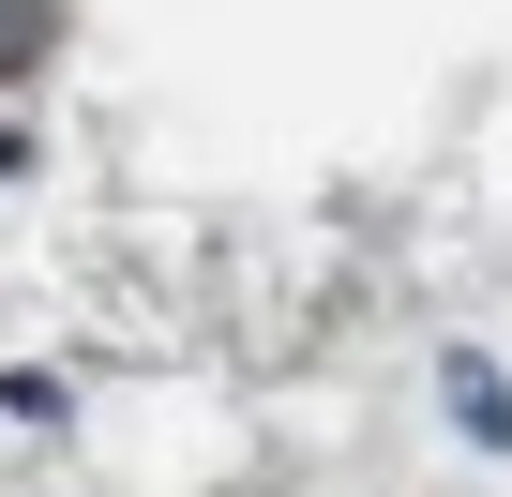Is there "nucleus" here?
Returning a JSON list of instances; mask_svg holds the SVG:
<instances>
[{"instance_id": "f257e3e1", "label": "nucleus", "mask_w": 512, "mask_h": 497, "mask_svg": "<svg viewBox=\"0 0 512 497\" xmlns=\"http://www.w3.org/2000/svg\"><path fill=\"white\" fill-rule=\"evenodd\" d=\"M46 46H61V0H0V76L46 61Z\"/></svg>"}]
</instances>
